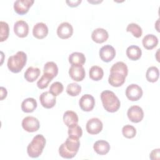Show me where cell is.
<instances>
[{"label":"cell","instance_id":"obj_1","mask_svg":"<svg viewBox=\"0 0 160 160\" xmlns=\"http://www.w3.org/2000/svg\"><path fill=\"white\" fill-rule=\"evenodd\" d=\"M128 69L127 65L121 61L114 64L110 69V75L108 82L112 86L119 87L122 86L128 75Z\"/></svg>","mask_w":160,"mask_h":160},{"label":"cell","instance_id":"obj_2","mask_svg":"<svg viewBox=\"0 0 160 160\" xmlns=\"http://www.w3.org/2000/svg\"><path fill=\"white\" fill-rule=\"evenodd\" d=\"M79 146L80 142L79 139H73L68 137L59 148V155L66 159L72 158L78 152Z\"/></svg>","mask_w":160,"mask_h":160},{"label":"cell","instance_id":"obj_3","mask_svg":"<svg viewBox=\"0 0 160 160\" xmlns=\"http://www.w3.org/2000/svg\"><path fill=\"white\" fill-rule=\"evenodd\" d=\"M101 99L104 108L109 112H114L120 108L119 99L111 91L105 90L102 91L101 94Z\"/></svg>","mask_w":160,"mask_h":160},{"label":"cell","instance_id":"obj_4","mask_svg":"<svg viewBox=\"0 0 160 160\" xmlns=\"http://www.w3.org/2000/svg\"><path fill=\"white\" fill-rule=\"evenodd\" d=\"M46 145V139L42 134L36 135L27 148V152L29 157L36 158L42 152Z\"/></svg>","mask_w":160,"mask_h":160},{"label":"cell","instance_id":"obj_5","mask_svg":"<svg viewBox=\"0 0 160 160\" xmlns=\"http://www.w3.org/2000/svg\"><path fill=\"white\" fill-rule=\"evenodd\" d=\"M27 61V55L23 51H18L16 54L10 56L8 60V68L12 72H20Z\"/></svg>","mask_w":160,"mask_h":160},{"label":"cell","instance_id":"obj_6","mask_svg":"<svg viewBox=\"0 0 160 160\" xmlns=\"http://www.w3.org/2000/svg\"><path fill=\"white\" fill-rule=\"evenodd\" d=\"M126 96L130 101H138L142 96V88L136 84H131L126 89Z\"/></svg>","mask_w":160,"mask_h":160},{"label":"cell","instance_id":"obj_7","mask_svg":"<svg viewBox=\"0 0 160 160\" xmlns=\"http://www.w3.org/2000/svg\"><path fill=\"white\" fill-rule=\"evenodd\" d=\"M40 124L38 119L33 116H27L22 121V127L27 132H33L37 131Z\"/></svg>","mask_w":160,"mask_h":160},{"label":"cell","instance_id":"obj_8","mask_svg":"<svg viewBox=\"0 0 160 160\" xmlns=\"http://www.w3.org/2000/svg\"><path fill=\"white\" fill-rule=\"evenodd\" d=\"M127 115L131 122L136 123L142 121L144 118V112L140 106L134 105L128 109Z\"/></svg>","mask_w":160,"mask_h":160},{"label":"cell","instance_id":"obj_9","mask_svg":"<svg viewBox=\"0 0 160 160\" xmlns=\"http://www.w3.org/2000/svg\"><path fill=\"white\" fill-rule=\"evenodd\" d=\"M102 121L97 118H93L88 120L86 123V131L90 134H97L102 129Z\"/></svg>","mask_w":160,"mask_h":160},{"label":"cell","instance_id":"obj_10","mask_svg":"<svg viewBox=\"0 0 160 160\" xmlns=\"http://www.w3.org/2000/svg\"><path fill=\"white\" fill-rule=\"evenodd\" d=\"M33 3L34 0H17L14 3V9L18 14H25Z\"/></svg>","mask_w":160,"mask_h":160},{"label":"cell","instance_id":"obj_11","mask_svg":"<svg viewBox=\"0 0 160 160\" xmlns=\"http://www.w3.org/2000/svg\"><path fill=\"white\" fill-rule=\"evenodd\" d=\"M39 101L41 105L46 109L53 108L56 102V96L49 91H45L42 92L39 96Z\"/></svg>","mask_w":160,"mask_h":160},{"label":"cell","instance_id":"obj_12","mask_svg":"<svg viewBox=\"0 0 160 160\" xmlns=\"http://www.w3.org/2000/svg\"><path fill=\"white\" fill-rule=\"evenodd\" d=\"M99 53L101 59L103 61L108 62L112 61L115 57L116 51L112 46L107 44L100 49Z\"/></svg>","mask_w":160,"mask_h":160},{"label":"cell","instance_id":"obj_13","mask_svg":"<svg viewBox=\"0 0 160 160\" xmlns=\"http://www.w3.org/2000/svg\"><path fill=\"white\" fill-rule=\"evenodd\" d=\"M81 109L84 111H91L94 107L95 100L92 96L90 94L83 95L79 101Z\"/></svg>","mask_w":160,"mask_h":160},{"label":"cell","instance_id":"obj_14","mask_svg":"<svg viewBox=\"0 0 160 160\" xmlns=\"http://www.w3.org/2000/svg\"><path fill=\"white\" fill-rule=\"evenodd\" d=\"M69 74L75 81H81L85 77V70L82 66L71 65L69 69Z\"/></svg>","mask_w":160,"mask_h":160},{"label":"cell","instance_id":"obj_15","mask_svg":"<svg viewBox=\"0 0 160 160\" xmlns=\"http://www.w3.org/2000/svg\"><path fill=\"white\" fill-rule=\"evenodd\" d=\"M73 33V28L71 24L67 22H62L57 29V34L61 39H68Z\"/></svg>","mask_w":160,"mask_h":160},{"label":"cell","instance_id":"obj_16","mask_svg":"<svg viewBox=\"0 0 160 160\" xmlns=\"http://www.w3.org/2000/svg\"><path fill=\"white\" fill-rule=\"evenodd\" d=\"M14 32L19 38H25L29 32V26L24 20L16 21L14 25Z\"/></svg>","mask_w":160,"mask_h":160},{"label":"cell","instance_id":"obj_17","mask_svg":"<svg viewBox=\"0 0 160 160\" xmlns=\"http://www.w3.org/2000/svg\"><path fill=\"white\" fill-rule=\"evenodd\" d=\"M48 34V28L43 22L36 23L32 29V34L37 39H43Z\"/></svg>","mask_w":160,"mask_h":160},{"label":"cell","instance_id":"obj_18","mask_svg":"<svg viewBox=\"0 0 160 160\" xmlns=\"http://www.w3.org/2000/svg\"><path fill=\"white\" fill-rule=\"evenodd\" d=\"M109 34L106 30L103 28H97L95 29L92 34L91 38L96 43H102L107 41L108 39Z\"/></svg>","mask_w":160,"mask_h":160},{"label":"cell","instance_id":"obj_19","mask_svg":"<svg viewBox=\"0 0 160 160\" xmlns=\"http://www.w3.org/2000/svg\"><path fill=\"white\" fill-rule=\"evenodd\" d=\"M93 148L97 154L99 155H105L109 151L110 145L106 141L99 140L95 142Z\"/></svg>","mask_w":160,"mask_h":160},{"label":"cell","instance_id":"obj_20","mask_svg":"<svg viewBox=\"0 0 160 160\" xmlns=\"http://www.w3.org/2000/svg\"><path fill=\"white\" fill-rule=\"evenodd\" d=\"M143 46L148 50H151L154 48L158 43V38L152 34H149L146 35L142 41Z\"/></svg>","mask_w":160,"mask_h":160},{"label":"cell","instance_id":"obj_21","mask_svg":"<svg viewBox=\"0 0 160 160\" xmlns=\"http://www.w3.org/2000/svg\"><path fill=\"white\" fill-rule=\"evenodd\" d=\"M58 73V68L55 62L52 61H49L45 64L44 66V74L48 76L52 79L57 76Z\"/></svg>","mask_w":160,"mask_h":160},{"label":"cell","instance_id":"obj_22","mask_svg":"<svg viewBox=\"0 0 160 160\" xmlns=\"http://www.w3.org/2000/svg\"><path fill=\"white\" fill-rule=\"evenodd\" d=\"M126 55L131 60L136 61L141 57L142 51L139 46L131 45L127 48Z\"/></svg>","mask_w":160,"mask_h":160},{"label":"cell","instance_id":"obj_23","mask_svg":"<svg viewBox=\"0 0 160 160\" xmlns=\"http://www.w3.org/2000/svg\"><path fill=\"white\" fill-rule=\"evenodd\" d=\"M68 59L71 65L82 66L86 62V58L84 54L79 52H74L71 54Z\"/></svg>","mask_w":160,"mask_h":160},{"label":"cell","instance_id":"obj_24","mask_svg":"<svg viewBox=\"0 0 160 160\" xmlns=\"http://www.w3.org/2000/svg\"><path fill=\"white\" fill-rule=\"evenodd\" d=\"M37 108V102L32 98L24 99L21 104V109L23 112L29 113L33 112Z\"/></svg>","mask_w":160,"mask_h":160},{"label":"cell","instance_id":"obj_25","mask_svg":"<svg viewBox=\"0 0 160 160\" xmlns=\"http://www.w3.org/2000/svg\"><path fill=\"white\" fill-rule=\"evenodd\" d=\"M40 69L38 68L29 67L24 72V78L28 82H34L38 79L40 75Z\"/></svg>","mask_w":160,"mask_h":160},{"label":"cell","instance_id":"obj_26","mask_svg":"<svg viewBox=\"0 0 160 160\" xmlns=\"http://www.w3.org/2000/svg\"><path fill=\"white\" fill-rule=\"evenodd\" d=\"M78 121L77 114L72 111H67L63 115V121L68 127L73 124H78Z\"/></svg>","mask_w":160,"mask_h":160},{"label":"cell","instance_id":"obj_27","mask_svg":"<svg viewBox=\"0 0 160 160\" xmlns=\"http://www.w3.org/2000/svg\"><path fill=\"white\" fill-rule=\"evenodd\" d=\"M89 74L91 79L98 81L102 78L104 71L101 67L98 66H93L90 68Z\"/></svg>","mask_w":160,"mask_h":160},{"label":"cell","instance_id":"obj_28","mask_svg":"<svg viewBox=\"0 0 160 160\" xmlns=\"http://www.w3.org/2000/svg\"><path fill=\"white\" fill-rule=\"evenodd\" d=\"M82 128L78 124H73L68 127L69 137L73 139H79L82 136Z\"/></svg>","mask_w":160,"mask_h":160},{"label":"cell","instance_id":"obj_29","mask_svg":"<svg viewBox=\"0 0 160 160\" xmlns=\"http://www.w3.org/2000/svg\"><path fill=\"white\" fill-rule=\"evenodd\" d=\"M159 72L158 68L155 66H151L148 68L146 73V79L151 82H154L157 81L159 78Z\"/></svg>","mask_w":160,"mask_h":160},{"label":"cell","instance_id":"obj_30","mask_svg":"<svg viewBox=\"0 0 160 160\" xmlns=\"http://www.w3.org/2000/svg\"><path fill=\"white\" fill-rule=\"evenodd\" d=\"M81 91V87L76 82H72L68 85L66 92L71 96H78Z\"/></svg>","mask_w":160,"mask_h":160},{"label":"cell","instance_id":"obj_31","mask_svg":"<svg viewBox=\"0 0 160 160\" xmlns=\"http://www.w3.org/2000/svg\"><path fill=\"white\" fill-rule=\"evenodd\" d=\"M126 31L128 32H131L132 35L136 38H140L142 35V31L141 28L136 23H130L128 25Z\"/></svg>","mask_w":160,"mask_h":160},{"label":"cell","instance_id":"obj_32","mask_svg":"<svg viewBox=\"0 0 160 160\" xmlns=\"http://www.w3.org/2000/svg\"><path fill=\"white\" fill-rule=\"evenodd\" d=\"M122 132L125 138L131 139L136 136V130L134 126L129 124H127L123 126L122 129Z\"/></svg>","mask_w":160,"mask_h":160},{"label":"cell","instance_id":"obj_33","mask_svg":"<svg viewBox=\"0 0 160 160\" xmlns=\"http://www.w3.org/2000/svg\"><path fill=\"white\" fill-rule=\"evenodd\" d=\"M1 31H0V41L2 42L6 40L9 36V25L7 22L4 21H1Z\"/></svg>","mask_w":160,"mask_h":160},{"label":"cell","instance_id":"obj_34","mask_svg":"<svg viewBox=\"0 0 160 160\" xmlns=\"http://www.w3.org/2000/svg\"><path fill=\"white\" fill-rule=\"evenodd\" d=\"M64 87L61 82H53L50 88H49V92L52 93L54 96H58L59 94H61L63 91Z\"/></svg>","mask_w":160,"mask_h":160},{"label":"cell","instance_id":"obj_35","mask_svg":"<svg viewBox=\"0 0 160 160\" xmlns=\"http://www.w3.org/2000/svg\"><path fill=\"white\" fill-rule=\"evenodd\" d=\"M51 81H52V79H51L49 77L43 74V75L41 76L40 79L37 82V86L41 89H44L48 87L49 83Z\"/></svg>","mask_w":160,"mask_h":160},{"label":"cell","instance_id":"obj_36","mask_svg":"<svg viewBox=\"0 0 160 160\" xmlns=\"http://www.w3.org/2000/svg\"><path fill=\"white\" fill-rule=\"evenodd\" d=\"M159 149H154L151 153H150V158L152 160L154 159H159Z\"/></svg>","mask_w":160,"mask_h":160},{"label":"cell","instance_id":"obj_37","mask_svg":"<svg viewBox=\"0 0 160 160\" xmlns=\"http://www.w3.org/2000/svg\"><path fill=\"white\" fill-rule=\"evenodd\" d=\"M81 0H76V1H66V3L70 7H76L78 6L81 2Z\"/></svg>","mask_w":160,"mask_h":160},{"label":"cell","instance_id":"obj_38","mask_svg":"<svg viewBox=\"0 0 160 160\" xmlns=\"http://www.w3.org/2000/svg\"><path fill=\"white\" fill-rule=\"evenodd\" d=\"M7 96V91L6 89L4 87H1V100H3Z\"/></svg>","mask_w":160,"mask_h":160}]
</instances>
